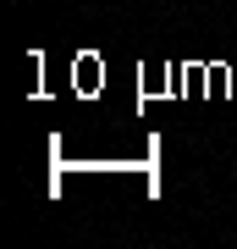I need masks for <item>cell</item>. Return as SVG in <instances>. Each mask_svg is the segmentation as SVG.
I'll use <instances>...</instances> for the list:
<instances>
[]
</instances>
